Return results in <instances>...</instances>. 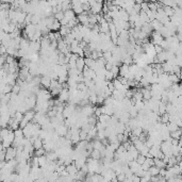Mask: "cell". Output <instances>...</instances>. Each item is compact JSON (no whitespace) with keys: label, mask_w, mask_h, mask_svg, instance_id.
Returning a JSON list of instances; mask_svg holds the SVG:
<instances>
[{"label":"cell","mask_w":182,"mask_h":182,"mask_svg":"<svg viewBox=\"0 0 182 182\" xmlns=\"http://www.w3.org/2000/svg\"><path fill=\"white\" fill-rule=\"evenodd\" d=\"M151 36H152V44L154 46L156 45H159V46H161L162 45V43H163V41L165 40V38H164L163 36H162L161 35V33H160V32H152V33H151Z\"/></svg>","instance_id":"1"},{"label":"cell","mask_w":182,"mask_h":182,"mask_svg":"<svg viewBox=\"0 0 182 182\" xmlns=\"http://www.w3.org/2000/svg\"><path fill=\"white\" fill-rule=\"evenodd\" d=\"M16 156H17V149L13 146H11L10 148L7 149V156H5V161H12L14 159H16Z\"/></svg>","instance_id":"2"},{"label":"cell","mask_w":182,"mask_h":182,"mask_svg":"<svg viewBox=\"0 0 182 182\" xmlns=\"http://www.w3.org/2000/svg\"><path fill=\"white\" fill-rule=\"evenodd\" d=\"M54 131H56V133L57 134L59 135L60 137H65L66 136V134L68 133V131H69V129L67 128V127L65 126L64 124H62V125H60V126H58L54 129Z\"/></svg>","instance_id":"3"},{"label":"cell","mask_w":182,"mask_h":182,"mask_svg":"<svg viewBox=\"0 0 182 182\" xmlns=\"http://www.w3.org/2000/svg\"><path fill=\"white\" fill-rule=\"evenodd\" d=\"M69 97H70V92L69 90H65L63 88V91L61 92V94L59 95V100L61 102H66V101H69Z\"/></svg>","instance_id":"4"},{"label":"cell","mask_w":182,"mask_h":182,"mask_svg":"<svg viewBox=\"0 0 182 182\" xmlns=\"http://www.w3.org/2000/svg\"><path fill=\"white\" fill-rule=\"evenodd\" d=\"M51 82H52V79H51L49 76H42V81H41V85H43V88H50Z\"/></svg>","instance_id":"5"},{"label":"cell","mask_w":182,"mask_h":182,"mask_svg":"<svg viewBox=\"0 0 182 182\" xmlns=\"http://www.w3.org/2000/svg\"><path fill=\"white\" fill-rule=\"evenodd\" d=\"M129 167L130 169H131V172L133 173L134 175H136L137 173L140 172L141 169H142V165H140V164L137 163L136 161H131L129 163Z\"/></svg>","instance_id":"6"},{"label":"cell","mask_w":182,"mask_h":182,"mask_svg":"<svg viewBox=\"0 0 182 182\" xmlns=\"http://www.w3.org/2000/svg\"><path fill=\"white\" fill-rule=\"evenodd\" d=\"M66 172L68 173L70 176H74V175H77L79 173V169H78V167L75 165V162H74L73 164H70L68 166H66Z\"/></svg>","instance_id":"7"},{"label":"cell","mask_w":182,"mask_h":182,"mask_svg":"<svg viewBox=\"0 0 182 182\" xmlns=\"http://www.w3.org/2000/svg\"><path fill=\"white\" fill-rule=\"evenodd\" d=\"M115 131H116L117 134H124L125 131H126V125L118 121V124L115 126Z\"/></svg>","instance_id":"8"},{"label":"cell","mask_w":182,"mask_h":182,"mask_svg":"<svg viewBox=\"0 0 182 182\" xmlns=\"http://www.w3.org/2000/svg\"><path fill=\"white\" fill-rule=\"evenodd\" d=\"M84 67H85V58H79L77 60V69L82 73Z\"/></svg>","instance_id":"9"},{"label":"cell","mask_w":182,"mask_h":182,"mask_svg":"<svg viewBox=\"0 0 182 182\" xmlns=\"http://www.w3.org/2000/svg\"><path fill=\"white\" fill-rule=\"evenodd\" d=\"M167 164L164 162V160L162 159H154V166H157L160 169H165Z\"/></svg>","instance_id":"10"},{"label":"cell","mask_w":182,"mask_h":182,"mask_svg":"<svg viewBox=\"0 0 182 182\" xmlns=\"http://www.w3.org/2000/svg\"><path fill=\"white\" fill-rule=\"evenodd\" d=\"M33 147H34L35 150H38V149H42V148H44V141L42 140V138H36V140L34 141V143H33Z\"/></svg>","instance_id":"11"},{"label":"cell","mask_w":182,"mask_h":182,"mask_svg":"<svg viewBox=\"0 0 182 182\" xmlns=\"http://www.w3.org/2000/svg\"><path fill=\"white\" fill-rule=\"evenodd\" d=\"M64 14H65V19H67L68 21L76 19V14H75V12L73 10L66 11V12H64Z\"/></svg>","instance_id":"12"},{"label":"cell","mask_w":182,"mask_h":182,"mask_svg":"<svg viewBox=\"0 0 182 182\" xmlns=\"http://www.w3.org/2000/svg\"><path fill=\"white\" fill-rule=\"evenodd\" d=\"M93 146H94V149H95V150H99V151H100L101 149L104 147V145L102 144V142L99 141V140H97V138L93 141Z\"/></svg>","instance_id":"13"},{"label":"cell","mask_w":182,"mask_h":182,"mask_svg":"<svg viewBox=\"0 0 182 182\" xmlns=\"http://www.w3.org/2000/svg\"><path fill=\"white\" fill-rule=\"evenodd\" d=\"M166 106L167 103L166 102H163V101H161L160 102V104H159V115H164V114L166 113Z\"/></svg>","instance_id":"14"},{"label":"cell","mask_w":182,"mask_h":182,"mask_svg":"<svg viewBox=\"0 0 182 182\" xmlns=\"http://www.w3.org/2000/svg\"><path fill=\"white\" fill-rule=\"evenodd\" d=\"M160 170H161V169L158 168L157 166H152L149 168L148 172H149V174H150L152 177H157V176H160Z\"/></svg>","instance_id":"15"},{"label":"cell","mask_w":182,"mask_h":182,"mask_svg":"<svg viewBox=\"0 0 182 182\" xmlns=\"http://www.w3.org/2000/svg\"><path fill=\"white\" fill-rule=\"evenodd\" d=\"M166 126H167V130H168V131L170 132V133H172V132L177 131V130L180 129L179 127H178L177 125L175 124V123H168V124H167Z\"/></svg>","instance_id":"16"},{"label":"cell","mask_w":182,"mask_h":182,"mask_svg":"<svg viewBox=\"0 0 182 182\" xmlns=\"http://www.w3.org/2000/svg\"><path fill=\"white\" fill-rule=\"evenodd\" d=\"M181 135H182L181 129H179V130H177V131L172 132V133H170V137H172V138H175V140H179V141H180V137H181Z\"/></svg>","instance_id":"17"},{"label":"cell","mask_w":182,"mask_h":182,"mask_svg":"<svg viewBox=\"0 0 182 182\" xmlns=\"http://www.w3.org/2000/svg\"><path fill=\"white\" fill-rule=\"evenodd\" d=\"M91 158H93L94 160H99L101 159V154H100V151L99 150H93V152L91 153Z\"/></svg>","instance_id":"18"},{"label":"cell","mask_w":182,"mask_h":182,"mask_svg":"<svg viewBox=\"0 0 182 182\" xmlns=\"http://www.w3.org/2000/svg\"><path fill=\"white\" fill-rule=\"evenodd\" d=\"M46 153H47V151L44 149V148H42V149H38V150H35L34 152V157H37V158H40V157H43V156H46Z\"/></svg>","instance_id":"19"},{"label":"cell","mask_w":182,"mask_h":182,"mask_svg":"<svg viewBox=\"0 0 182 182\" xmlns=\"http://www.w3.org/2000/svg\"><path fill=\"white\" fill-rule=\"evenodd\" d=\"M14 134H15V138H24L25 137L22 129H18L16 130V131H14Z\"/></svg>","instance_id":"20"},{"label":"cell","mask_w":182,"mask_h":182,"mask_svg":"<svg viewBox=\"0 0 182 182\" xmlns=\"http://www.w3.org/2000/svg\"><path fill=\"white\" fill-rule=\"evenodd\" d=\"M135 161H136L137 163L140 164V165H143V164L145 163V161H146V157H145V156H142V154H140V156L137 157V159L135 160Z\"/></svg>","instance_id":"21"},{"label":"cell","mask_w":182,"mask_h":182,"mask_svg":"<svg viewBox=\"0 0 182 182\" xmlns=\"http://www.w3.org/2000/svg\"><path fill=\"white\" fill-rule=\"evenodd\" d=\"M80 138H81V141H86L87 140V132L83 131V130H80Z\"/></svg>","instance_id":"22"},{"label":"cell","mask_w":182,"mask_h":182,"mask_svg":"<svg viewBox=\"0 0 182 182\" xmlns=\"http://www.w3.org/2000/svg\"><path fill=\"white\" fill-rule=\"evenodd\" d=\"M127 179V177H126V175L124 174V173H123V174H120V175H118V176H117V180H118L119 182H124L125 180Z\"/></svg>","instance_id":"23"},{"label":"cell","mask_w":182,"mask_h":182,"mask_svg":"<svg viewBox=\"0 0 182 182\" xmlns=\"http://www.w3.org/2000/svg\"><path fill=\"white\" fill-rule=\"evenodd\" d=\"M154 48H156V52H157V54H159V53H161V52H163V48L161 47V46H159V45H156L154 46Z\"/></svg>","instance_id":"24"},{"label":"cell","mask_w":182,"mask_h":182,"mask_svg":"<svg viewBox=\"0 0 182 182\" xmlns=\"http://www.w3.org/2000/svg\"><path fill=\"white\" fill-rule=\"evenodd\" d=\"M159 182H168V181H167V180L165 179V178H161V179H160V181H159Z\"/></svg>","instance_id":"25"},{"label":"cell","mask_w":182,"mask_h":182,"mask_svg":"<svg viewBox=\"0 0 182 182\" xmlns=\"http://www.w3.org/2000/svg\"><path fill=\"white\" fill-rule=\"evenodd\" d=\"M181 177H182V173H181Z\"/></svg>","instance_id":"26"}]
</instances>
